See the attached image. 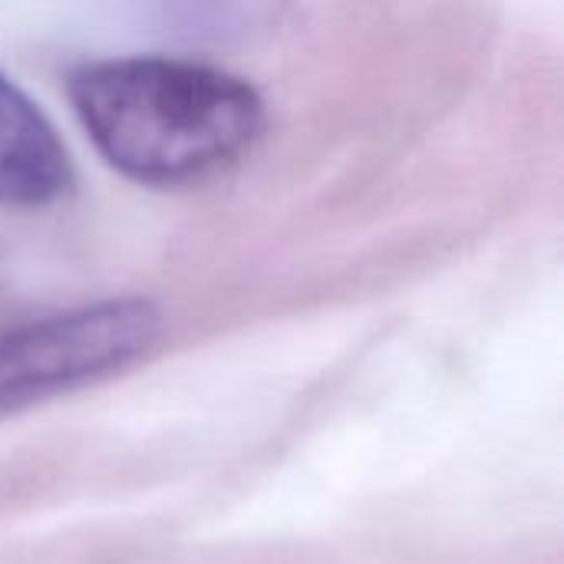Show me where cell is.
I'll return each mask as SVG.
<instances>
[{
	"mask_svg": "<svg viewBox=\"0 0 564 564\" xmlns=\"http://www.w3.org/2000/svg\"><path fill=\"white\" fill-rule=\"evenodd\" d=\"M69 99L99 155L152 188L231 169L264 129V99L248 79L192 59H99L69 76Z\"/></svg>",
	"mask_w": 564,
	"mask_h": 564,
	"instance_id": "obj_1",
	"label": "cell"
},
{
	"mask_svg": "<svg viewBox=\"0 0 564 564\" xmlns=\"http://www.w3.org/2000/svg\"><path fill=\"white\" fill-rule=\"evenodd\" d=\"M162 314L122 297L66 311L0 337V406L30 403L109 377L155 347Z\"/></svg>",
	"mask_w": 564,
	"mask_h": 564,
	"instance_id": "obj_2",
	"label": "cell"
},
{
	"mask_svg": "<svg viewBox=\"0 0 564 564\" xmlns=\"http://www.w3.org/2000/svg\"><path fill=\"white\" fill-rule=\"evenodd\" d=\"M73 188V162L53 122L0 73V205L46 208Z\"/></svg>",
	"mask_w": 564,
	"mask_h": 564,
	"instance_id": "obj_3",
	"label": "cell"
}]
</instances>
